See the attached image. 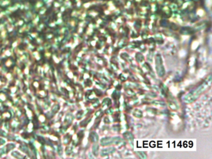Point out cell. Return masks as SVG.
<instances>
[{"mask_svg":"<svg viewBox=\"0 0 212 159\" xmlns=\"http://www.w3.org/2000/svg\"><path fill=\"white\" fill-rule=\"evenodd\" d=\"M211 83V76L210 75L209 78H208L203 83L200 85L195 90L190 92L187 95L184 97V101L186 103H192L194 101L199 97L202 93H203L208 88Z\"/></svg>","mask_w":212,"mask_h":159,"instance_id":"1","label":"cell"},{"mask_svg":"<svg viewBox=\"0 0 212 159\" xmlns=\"http://www.w3.org/2000/svg\"><path fill=\"white\" fill-rule=\"evenodd\" d=\"M156 70L157 72L160 76H162L165 73L164 68L162 65V62L161 55H158L156 57Z\"/></svg>","mask_w":212,"mask_h":159,"instance_id":"3","label":"cell"},{"mask_svg":"<svg viewBox=\"0 0 212 159\" xmlns=\"http://www.w3.org/2000/svg\"><path fill=\"white\" fill-rule=\"evenodd\" d=\"M192 1H198V0H192Z\"/></svg>","mask_w":212,"mask_h":159,"instance_id":"7","label":"cell"},{"mask_svg":"<svg viewBox=\"0 0 212 159\" xmlns=\"http://www.w3.org/2000/svg\"><path fill=\"white\" fill-rule=\"evenodd\" d=\"M121 140H122V139L120 137H106L102 139L101 140V144L103 146L110 145L112 144H116L119 143Z\"/></svg>","mask_w":212,"mask_h":159,"instance_id":"2","label":"cell"},{"mask_svg":"<svg viewBox=\"0 0 212 159\" xmlns=\"http://www.w3.org/2000/svg\"><path fill=\"white\" fill-rule=\"evenodd\" d=\"M193 32V29H192V28H190V27H185L182 28V29H181V31H180V33H181V34H185V35H187V34H192Z\"/></svg>","mask_w":212,"mask_h":159,"instance_id":"4","label":"cell"},{"mask_svg":"<svg viewBox=\"0 0 212 159\" xmlns=\"http://www.w3.org/2000/svg\"><path fill=\"white\" fill-rule=\"evenodd\" d=\"M91 1V0H82V1L83 2H88V1Z\"/></svg>","mask_w":212,"mask_h":159,"instance_id":"6","label":"cell"},{"mask_svg":"<svg viewBox=\"0 0 212 159\" xmlns=\"http://www.w3.org/2000/svg\"><path fill=\"white\" fill-rule=\"evenodd\" d=\"M115 150L114 148H109V149H105L101 151V155H108L110 154H111V153L114 152Z\"/></svg>","mask_w":212,"mask_h":159,"instance_id":"5","label":"cell"}]
</instances>
